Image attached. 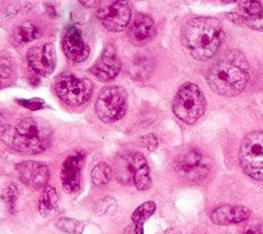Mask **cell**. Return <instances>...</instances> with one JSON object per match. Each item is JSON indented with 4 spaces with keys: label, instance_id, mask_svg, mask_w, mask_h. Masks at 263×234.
<instances>
[{
    "label": "cell",
    "instance_id": "13",
    "mask_svg": "<svg viewBox=\"0 0 263 234\" xmlns=\"http://www.w3.org/2000/svg\"><path fill=\"white\" fill-rule=\"evenodd\" d=\"M84 153L76 152L67 157L61 169V182L69 193L79 190L81 168L84 161Z\"/></svg>",
    "mask_w": 263,
    "mask_h": 234
},
{
    "label": "cell",
    "instance_id": "21",
    "mask_svg": "<svg viewBox=\"0 0 263 234\" xmlns=\"http://www.w3.org/2000/svg\"><path fill=\"white\" fill-rule=\"evenodd\" d=\"M39 29L30 22H25L17 26L13 31V39L20 44L31 42L40 37Z\"/></svg>",
    "mask_w": 263,
    "mask_h": 234
},
{
    "label": "cell",
    "instance_id": "18",
    "mask_svg": "<svg viewBox=\"0 0 263 234\" xmlns=\"http://www.w3.org/2000/svg\"><path fill=\"white\" fill-rule=\"evenodd\" d=\"M59 195L52 186H45L38 201V209L42 217L47 218L54 215L58 210Z\"/></svg>",
    "mask_w": 263,
    "mask_h": 234
},
{
    "label": "cell",
    "instance_id": "28",
    "mask_svg": "<svg viewBox=\"0 0 263 234\" xmlns=\"http://www.w3.org/2000/svg\"><path fill=\"white\" fill-rule=\"evenodd\" d=\"M83 6L85 7H88V8H93V7H97L101 0H78Z\"/></svg>",
    "mask_w": 263,
    "mask_h": 234
},
{
    "label": "cell",
    "instance_id": "15",
    "mask_svg": "<svg viewBox=\"0 0 263 234\" xmlns=\"http://www.w3.org/2000/svg\"><path fill=\"white\" fill-rule=\"evenodd\" d=\"M251 215V209L243 205H222L211 213L212 222L216 225L238 224L246 221Z\"/></svg>",
    "mask_w": 263,
    "mask_h": 234
},
{
    "label": "cell",
    "instance_id": "14",
    "mask_svg": "<svg viewBox=\"0 0 263 234\" xmlns=\"http://www.w3.org/2000/svg\"><path fill=\"white\" fill-rule=\"evenodd\" d=\"M127 35L132 44L135 46H144L155 37V24L148 14L139 13L132 23Z\"/></svg>",
    "mask_w": 263,
    "mask_h": 234
},
{
    "label": "cell",
    "instance_id": "24",
    "mask_svg": "<svg viewBox=\"0 0 263 234\" xmlns=\"http://www.w3.org/2000/svg\"><path fill=\"white\" fill-rule=\"evenodd\" d=\"M57 227L68 234H81L83 230V224L77 220L63 218L58 221Z\"/></svg>",
    "mask_w": 263,
    "mask_h": 234
},
{
    "label": "cell",
    "instance_id": "7",
    "mask_svg": "<svg viewBox=\"0 0 263 234\" xmlns=\"http://www.w3.org/2000/svg\"><path fill=\"white\" fill-rule=\"evenodd\" d=\"M127 110V93L118 85L103 88L98 95L95 111L103 122L112 123L122 118Z\"/></svg>",
    "mask_w": 263,
    "mask_h": 234
},
{
    "label": "cell",
    "instance_id": "23",
    "mask_svg": "<svg viewBox=\"0 0 263 234\" xmlns=\"http://www.w3.org/2000/svg\"><path fill=\"white\" fill-rule=\"evenodd\" d=\"M17 197H18V190H17L16 186L11 182L6 183L3 188L2 198H3L7 208L9 209V211H13Z\"/></svg>",
    "mask_w": 263,
    "mask_h": 234
},
{
    "label": "cell",
    "instance_id": "9",
    "mask_svg": "<svg viewBox=\"0 0 263 234\" xmlns=\"http://www.w3.org/2000/svg\"><path fill=\"white\" fill-rule=\"evenodd\" d=\"M29 67L38 75L46 77L53 73L57 65V53L54 45L45 43L36 45L27 51Z\"/></svg>",
    "mask_w": 263,
    "mask_h": 234
},
{
    "label": "cell",
    "instance_id": "3",
    "mask_svg": "<svg viewBox=\"0 0 263 234\" xmlns=\"http://www.w3.org/2000/svg\"><path fill=\"white\" fill-rule=\"evenodd\" d=\"M0 140L17 152L39 154L50 146L51 130L38 118L26 117L13 126L3 122L0 114Z\"/></svg>",
    "mask_w": 263,
    "mask_h": 234
},
{
    "label": "cell",
    "instance_id": "26",
    "mask_svg": "<svg viewBox=\"0 0 263 234\" xmlns=\"http://www.w3.org/2000/svg\"><path fill=\"white\" fill-rule=\"evenodd\" d=\"M140 143L141 145L146 148L148 151L152 152L154 151L157 146H158V141H157V138L155 134L153 133H149V134H146V135H143L140 138Z\"/></svg>",
    "mask_w": 263,
    "mask_h": 234
},
{
    "label": "cell",
    "instance_id": "22",
    "mask_svg": "<svg viewBox=\"0 0 263 234\" xmlns=\"http://www.w3.org/2000/svg\"><path fill=\"white\" fill-rule=\"evenodd\" d=\"M111 177H112V169L108 164L104 162L97 164L91 169V172H90L91 182L97 187H101L108 184L109 181L111 180Z\"/></svg>",
    "mask_w": 263,
    "mask_h": 234
},
{
    "label": "cell",
    "instance_id": "1",
    "mask_svg": "<svg viewBox=\"0 0 263 234\" xmlns=\"http://www.w3.org/2000/svg\"><path fill=\"white\" fill-rule=\"evenodd\" d=\"M223 41V27L216 17H192L182 28L181 42L189 53L198 61H208L215 56Z\"/></svg>",
    "mask_w": 263,
    "mask_h": 234
},
{
    "label": "cell",
    "instance_id": "5",
    "mask_svg": "<svg viewBox=\"0 0 263 234\" xmlns=\"http://www.w3.org/2000/svg\"><path fill=\"white\" fill-rule=\"evenodd\" d=\"M238 159L246 174L256 181H263V130L251 131L243 138Z\"/></svg>",
    "mask_w": 263,
    "mask_h": 234
},
{
    "label": "cell",
    "instance_id": "12",
    "mask_svg": "<svg viewBox=\"0 0 263 234\" xmlns=\"http://www.w3.org/2000/svg\"><path fill=\"white\" fill-rule=\"evenodd\" d=\"M62 47L65 55L75 63H81L89 55V47L76 27H71L66 31L62 40Z\"/></svg>",
    "mask_w": 263,
    "mask_h": 234
},
{
    "label": "cell",
    "instance_id": "19",
    "mask_svg": "<svg viewBox=\"0 0 263 234\" xmlns=\"http://www.w3.org/2000/svg\"><path fill=\"white\" fill-rule=\"evenodd\" d=\"M200 161L201 155L198 150L191 149L178 156V158L175 160V167L177 170L185 173H192L201 169Z\"/></svg>",
    "mask_w": 263,
    "mask_h": 234
},
{
    "label": "cell",
    "instance_id": "6",
    "mask_svg": "<svg viewBox=\"0 0 263 234\" xmlns=\"http://www.w3.org/2000/svg\"><path fill=\"white\" fill-rule=\"evenodd\" d=\"M53 88L65 104L78 107L89 100L93 85L89 79L80 78L71 73H63L55 78Z\"/></svg>",
    "mask_w": 263,
    "mask_h": 234
},
{
    "label": "cell",
    "instance_id": "11",
    "mask_svg": "<svg viewBox=\"0 0 263 234\" xmlns=\"http://www.w3.org/2000/svg\"><path fill=\"white\" fill-rule=\"evenodd\" d=\"M20 181L34 189L44 188L48 182L49 171L47 165L39 161H25L15 166Z\"/></svg>",
    "mask_w": 263,
    "mask_h": 234
},
{
    "label": "cell",
    "instance_id": "10",
    "mask_svg": "<svg viewBox=\"0 0 263 234\" xmlns=\"http://www.w3.org/2000/svg\"><path fill=\"white\" fill-rule=\"evenodd\" d=\"M121 70V61L114 45L105 47L99 60L90 68L91 74L100 81L107 82L114 79Z\"/></svg>",
    "mask_w": 263,
    "mask_h": 234
},
{
    "label": "cell",
    "instance_id": "4",
    "mask_svg": "<svg viewBox=\"0 0 263 234\" xmlns=\"http://www.w3.org/2000/svg\"><path fill=\"white\" fill-rule=\"evenodd\" d=\"M205 98L199 87L191 82L183 84L173 102L174 114L187 124L195 123L204 113Z\"/></svg>",
    "mask_w": 263,
    "mask_h": 234
},
{
    "label": "cell",
    "instance_id": "27",
    "mask_svg": "<svg viewBox=\"0 0 263 234\" xmlns=\"http://www.w3.org/2000/svg\"><path fill=\"white\" fill-rule=\"evenodd\" d=\"M12 72L11 63L7 59H0V79H5L10 76Z\"/></svg>",
    "mask_w": 263,
    "mask_h": 234
},
{
    "label": "cell",
    "instance_id": "8",
    "mask_svg": "<svg viewBox=\"0 0 263 234\" xmlns=\"http://www.w3.org/2000/svg\"><path fill=\"white\" fill-rule=\"evenodd\" d=\"M97 14L107 30L121 32L129 24L132 9L127 0H115L112 4L100 8Z\"/></svg>",
    "mask_w": 263,
    "mask_h": 234
},
{
    "label": "cell",
    "instance_id": "20",
    "mask_svg": "<svg viewBox=\"0 0 263 234\" xmlns=\"http://www.w3.org/2000/svg\"><path fill=\"white\" fill-rule=\"evenodd\" d=\"M155 209L156 204L154 201H146L136 208L132 215L136 234H144V224L154 213Z\"/></svg>",
    "mask_w": 263,
    "mask_h": 234
},
{
    "label": "cell",
    "instance_id": "2",
    "mask_svg": "<svg viewBox=\"0 0 263 234\" xmlns=\"http://www.w3.org/2000/svg\"><path fill=\"white\" fill-rule=\"evenodd\" d=\"M249 79V63L243 53L237 49L223 53L208 73L211 89L223 96L239 94L247 86Z\"/></svg>",
    "mask_w": 263,
    "mask_h": 234
},
{
    "label": "cell",
    "instance_id": "29",
    "mask_svg": "<svg viewBox=\"0 0 263 234\" xmlns=\"http://www.w3.org/2000/svg\"><path fill=\"white\" fill-rule=\"evenodd\" d=\"M242 234H263V232L255 228H250V229H247Z\"/></svg>",
    "mask_w": 263,
    "mask_h": 234
},
{
    "label": "cell",
    "instance_id": "25",
    "mask_svg": "<svg viewBox=\"0 0 263 234\" xmlns=\"http://www.w3.org/2000/svg\"><path fill=\"white\" fill-rule=\"evenodd\" d=\"M16 102L21 106H23L29 110H32V111L40 110V109L44 108V106H45V102L39 98H33V99H29V100L22 99V100H16Z\"/></svg>",
    "mask_w": 263,
    "mask_h": 234
},
{
    "label": "cell",
    "instance_id": "30",
    "mask_svg": "<svg viewBox=\"0 0 263 234\" xmlns=\"http://www.w3.org/2000/svg\"><path fill=\"white\" fill-rule=\"evenodd\" d=\"M221 2H223V3H234V2H236L237 0H220Z\"/></svg>",
    "mask_w": 263,
    "mask_h": 234
},
{
    "label": "cell",
    "instance_id": "16",
    "mask_svg": "<svg viewBox=\"0 0 263 234\" xmlns=\"http://www.w3.org/2000/svg\"><path fill=\"white\" fill-rule=\"evenodd\" d=\"M239 22L249 28L263 32V2L261 0H241Z\"/></svg>",
    "mask_w": 263,
    "mask_h": 234
},
{
    "label": "cell",
    "instance_id": "17",
    "mask_svg": "<svg viewBox=\"0 0 263 234\" xmlns=\"http://www.w3.org/2000/svg\"><path fill=\"white\" fill-rule=\"evenodd\" d=\"M132 169H133V180L134 185L140 191H145L151 187L152 181L150 178L149 166L145 156L140 152L128 153Z\"/></svg>",
    "mask_w": 263,
    "mask_h": 234
}]
</instances>
